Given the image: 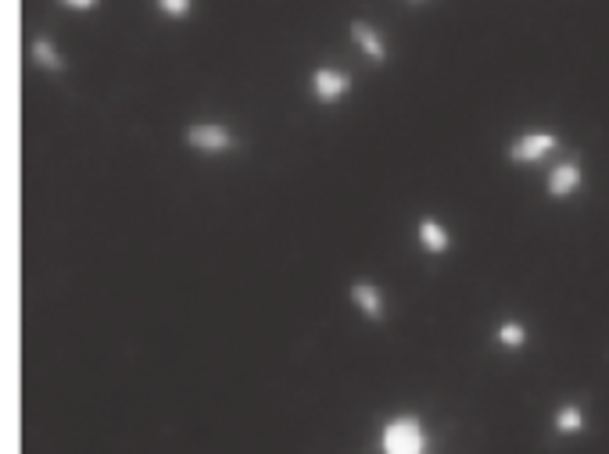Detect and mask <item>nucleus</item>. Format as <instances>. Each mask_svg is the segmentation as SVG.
I'll list each match as a JSON object with an SVG mask.
<instances>
[{
  "instance_id": "obj_1",
  "label": "nucleus",
  "mask_w": 609,
  "mask_h": 454,
  "mask_svg": "<svg viewBox=\"0 0 609 454\" xmlns=\"http://www.w3.org/2000/svg\"><path fill=\"white\" fill-rule=\"evenodd\" d=\"M426 426L420 415L405 411V415H394L384 422L380 429V451L384 454H426Z\"/></svg>"
},
{
  "instance_id": "obj_2",
  "label": "nucleus",
  "mask_w": 609,
  "mask_h": 454,
  "mask_svg": "<svg viewBox=\"0 0 609 454\" xmlns=\"http://www.w3.org/2000/svg\"><path fill=\"white\" fill-rule=\"evenodd\" d=\"M559 133H552V129H527V133H520V136H513L509 140V147H505V158L513 162V165H542L552 151H559Z\"/></svg>"
},
{
  "instance_id": "obj_3",
  "label": "nucleus",
  "mask_w": 609,
  "mask_h": 454,
  "mask_svg": "<svg viewBox=\"0 0 609 454\" xmlns=\"http://www.w3.org/2000/svg\"><path fill=\"white\" fill-rule=\"evenodd\" d=\"M308 90H312V101H315V104L334 108V104H341V101L355 90V79H352V72H344V68L319 64V68H312V75H308Z\"/></svg>"
},
{
  "instance_id": "obj_4",
  "label": "nucleus",
  "mask_w": 609,
  "mask_h": 454,
  "mask_svg": "<svg viewBox=\"0 0 609 454\" xmlns=\"http://www.w3.org/2000/svg\"><path fill=\"white\" fill-rule=\"evenodd\" d=\"M186 147L197 154H230L237 151V133L223 122H194L186 125Z\"/></svg>"
},
{
  "instance_id": "obj_5",
  "label": "nucleus",
  "mask_w": 609,
  "mask_h": 454,
  "mask_svg": "<svg viewBox=\"0 0 609 454\" xmlns=\"http://www.w3.org/2000/svg\"><path fill=\"white\" fill-rule=\"evenodd\" d=\"M581 186H584V169H581L577 158H566V162L552 165L545 175V193L552 201H566V197L581 193Z\"/></svg>"
},
{
  "instance_id": "obj_6",
  "label": "nucleus",
  "mask_w": 609,
  "mask_h": 454,
  "mask_svg": "<svg viewBox=\"0 0 609 454\" xmlns=\"http://www.w3.org/2000/svg\"><path fill=\"white\" fill-rule=\"evenodd\" d=\"M348 297H352V304L359 308V315L369 319V322H384V315H387V301H384V290L373 283V280H352L348 286Z\"/></svg>"
},
{
  "instance_id": "obj_7",
  "label": "nucleus",
  "mask_w": 609,
  "mask_h": 454,
  "mask_svg": "<svg viewBox=\"0 0 609 454\" xmlns=\"http://www.w3.org/2000/svg\"><path fill=\"white\" fill-rule=\"evenodd\" d=\"M416 243L430 258H444L452 251V229L434 215H424V219H416Z\"/></svg>"
},
{
  "instance_id": "obj_8",
  "label": "nucleus",
  "mask_w": 609,
  "mask_h": 454,
  "mask_svg": "<svg viewBox=\"0 0 609 454\" xmlns=\"http://www.w3.org/2000/svg\"><path fill=\"white\" fill-rule=\"evenodd\" d=\"M348 36H352V44L363 51V57H369L373 64H384L387 61V40H384V33L373 25V22H365V18H355L352 25H348Z\"/></svg>"
},
{
  "instance_id": "obj_9",
  "label": "nucleus",
  "mask_w": 609,
  "mask_h": 454,
  "mask_svg": "<svg viewBox=\"0 0 609 454\" xmlns=\"http://www.w3.org/2000/svg\"><path fill=\"white\" fill-rule=\"evenodd\" d=\"M552 429H555L559 437H581V433L588 429V411H584V404H577V400L559 404V408L552 411Z\"/></svg>"
},
{
  "instance_id": "obj_10",
  "label": "nucleus",
  "mask_w": 609,
  "mask_h": 454,
  "mask_svg": "<svg viewBox=\"0 0 609 454\" xmlns=\"http://www.w3.org/2000/svg\"><path fill=\"white\" fill-rule=\"evenodd\" d=\"M491 340L498 343L502 350H524V347L531 343V330H527V322H524V319H505V322H498V326H494Z\"/></svg>"
},
{
  "instance_id": "obj_11",
  "label": "nucleus",
  "mask_w": 609,
  "mask_h": 454,
  "mask_svg": "<svg viewBox=\"0 0 609 454\" xmlns=\"http://www.w3.org/2000/svg\"><path fill=\"white\" fill-rule=\"evenodd\" d=\"M29 57H33V64L44 68V72H65V57H61L58 44H51L47 36H36V40L29 44Z\"/></svg>"
},
{
  "instance_id": "obj_12",
  "label": "nucleus",
  "mask_w": 609,
  "mask_h": 454,
  "mask_svg": "<svg viewBox=\"0 0 609 454\" xmlns=\"http://www.w3.org/2000/svg\"><path fill=\"white\" fill-rule=\"evenodd\" d=\"M158 4V11L165 15V18H173V22H183L190 11H194V0H155Z\"/></svg>"
},
{
  "instance_id": "obj_13",
  "label": "nucleus",
  "mask_w": 609,
  "mask_h": 454,
  "mask_svg": "<svg viewBox=\"0 0 609 454\" xmlns=\"http://www.w3.org/2000/svg\"><path fill=\"white\" fill-rule=\"evenodd\" d=\"M61 7H68V11H94L101 0H58Z\"/></svg>"
},
{
  "instance_id": "obj_14",
  "label": "nucleus",
  "mask_w": 609,
  "mask_h": 454,
  "mask_svg": "<svg viewBox=\"0 0 609 454\" xmlns=\"http://www.w3.org/2000/svg\"><path fill=\"white\" fill-rule=\"evenodd\" d=\"M405 4H430V0H405Z\"/></svg>"
}]
</instances>
